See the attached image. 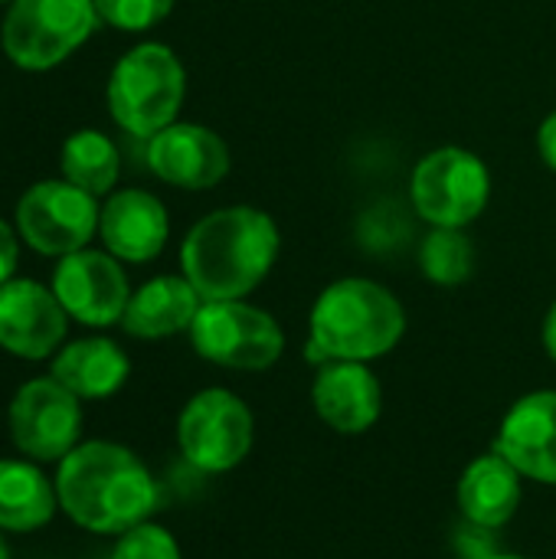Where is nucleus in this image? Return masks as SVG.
<instances>
[{
	"mask_svg": "<svg viewBox=\"0 0 556 559\" xmlns=\"http://www.w3.org/2000/svg\"><path fill=\"white\" fill-rule=\"evenodd\" d=\"M59 508L92 534H125L157 508V485L144 462L118 442H82L56 472Z\"/></svg>",
	"mask_w": 556,
	"mask_h": 559,
	"instance_id": "f257e3e1",
	"label": "nucleus"
},
{
	"mask_svg": "<svg viewBox=\"0 0 556 559\" xmlns=\"http://www.w3.org/2000/svg\"><path fill=\"white\" fill-rule=\"evenodd\" d=\"M279 255L275 223L252 206L216 210L200 219L180 249L184 278L203 301H239Z\"/></svg>",
	"mask_w": 556,
	"mask_h": 559,
	"instance_id": "f03ea898",
	"label": "nucleus"
},
{
	"mask_svg": "<svg viewBox=\"0 0 556 559\" xmlns=\"http://www.w3.org/2000/svg\"><path fill=\"white\" fill-rule=\"evenodd\" d=\"M403 331L406 314L383 285L367 278H341L324 288L311 308L305 354L311 364H364L393 350Z\"/></svg>",
	"mask_w": 556,
	"mask_h": 559,
	"instance_id": "7ed1b4c3",
	"label": "nucleus"
},
{
	"mask_svg": "<svg viewBox=\"0 0 556 559\" xmlns=\"http://www.w3.org/2000/svg\"><path fill=\"white\" fill-rule=\"evenodd\" d=\"M184 88L187 79L180 59L161 43H144L131 49L111 72V118L138 138H154L157 131L174 124Z\"/></svg>",
	"mask_w": 556,
	"mask_h": 559,
	"instance_id": "20e7f679",
	"label": "nucleus"
},
{
	"mask_svg": "<svg viewBox=\"0 0 556 559\" xmlns=\"http://www.w3.org/2000/svg\"><path fill=\"white\" fill-rule=\"evenodd\" d=\"M95 16V0H13L3 49L23 69H49L88 39Z\"/></svg>",
	"mask_w": 556,
	"mask_h": 559,
	"instance_id": "39448f33",
	"label": "nucleus"
},
{
	"mask_svg": "<svg viewBox=\"0 0 556 559\" xmlns=\"http://www.w3.org/2000/svg\"><path fill=\"white\" fill-rule=\"evenodd\" d=\"M190 341L203 360L229 370H265L285 347L275 318L242 301H203L190 324Z\"/></svg>",
	"mask_w": 556,
	"mask_h": 559,
	"instance_id": "423d86ee",
	"label": "nucleus"
},
{
	"mask_svg": "<svg viewBox=\"0 0 556 559\" xmlns=\"http://www.w3.org/2000/svg\"><path fill=\"white\" fill-rule=\"evenodd\" d=\"M413 206L433 226L462 229L482 216L492 177L488 167L462 147H439L413 170Z\"/></svg>",
	"mask_w": 556,
	"mask_h": 559,
	"instance_id": "0eeeda50",
	"label": "nucleus"
},
{
	"mask_svg": "<svg viewBox=\"0 0 556 559\" xmlns=\"http://www.w3.org/2000/svg\"><path fill=\"white\" fill-rule=\"evenodd\" d=\"M82 400L56 377H36L16 390L7 409L10 442L29 462H62L82 436Z\"/></svg>",
	"mask_w": 556,
	"mask_h": 559,
	"instance_id": "6e6552de",
	"label": "nucleus"
},
{
	"mask_svg": "<svg viewBox=\"0 0 556 559\" xmlns=\"http://www.w3.org/2000/svg\"><path fill=\"white\" fill-rule=\"evenodd\" d=\"M177 442L193 468L210 475L229 472L252 449V413L229 390H203L184 406Z\"/></svg>",
	"mask_w": 556,
	"mask_h": 559,
	"instance_id": "1a4fd4ad",
	"label": "nucleus"
},
{
	"mask_svg": "<svg viewBox=\"0 0 556 559\" xmlns=\"http://www.w3.org/2000/svg\"><path fill=\"white\" fill-rule=\"evenodd\" d=\"M16 223L23 239L43 255L79 252L98 223L95 197L69 180H46L26 190L16 206Z\"/></svg>",
	"mask_w": 556,
	"mask_h": 559,
	"instance_id": "9d476101",
	"label": "nucleus"
},
{
	"mask_svg": "<svg viewBox=\"0 0 556 559\" xmlns=\"http://www.w3.org/2000/svg\"><path fill=\"white\" fill-rule=\"evenodd\" d=\"M52 292L66 308V314L88 328H108L121 321L131 301L121 265L105 252H85V249L62 255L52 275Z\"/></svg>",
	"mask_w": 556,
	"mask_h": 559,
	"instance_id": "9b49d317",
	"label": "nucleus"
},
{
	"mask_svg": "<svg viewBox=\"0 0 556 559\" xmlns=\"http://www.w3.org/2000/svg\"><path fill=\"white\" fill-rule=\"evenodd\" d=\"M66 337V308L56 292L29 282L10 278L0 288V347L23 360L49 357Z\"/></svg>",
	"mask_w": 556,
	"mask_h": 559,
	"instance_id": "f8f14e48",
	"label": "nucleus"
},
{
	"mask_svg": "<svg viewBox=\"0 0 556 559\" xmlns=\"http://www.w3.org/2000/svg\"><path fill=\"white\" fill-rule=\"evenodd\" d=\"M151 170L184 190L216 187L229 170V151L220 134L203 124H167L151 138Z\"/></svg>",
	"mask_w": 556,
	"mask_h": 559,
	"instance_id": "ddd939ff",
	"label": "nucleus"
},
{
	"mask_svg": "<svg viewBox=\"0 0 556 559\" xmlns=\"http://www.w3.org/2000/svg\"><path fill=\"white\" fill-rule=\"evenodd\" d=\"M495 452L521 475L556 485V393H531L518 400L501 423Z\"/></svg>",
	"mask_w": 556,
	"mask_h": 559,
	"instance_id": "4468645a",
	"label": "nucleus"
},
{
	"mask_svg": "<svg viewBox=\"0 0 556 559\" xmlns=\"http://www.w3.org/2000/svg\"><path fill=\"white\" fill-rule=\"evenodd\" d=\"M311 400H315L318 416L331 429L347 432V436L370 429L377 423L380 403H383L377 377L364 364H354V360L324 364L315 380Z\"/></svg>",
	"mask_w": 556,
	"mask_h": 559,
	"instance_id": "2eb2a0df",
	"label": "nucleus"
},
{
	"mask_svg": "<svg viewBox=\"0 0 556 559\" xmlns=\"http://www.w3.org/2000/svg\"><path fill=\"white\" fill-rule=\"evenodd\" d=\"M98 229L111 255L125 262H147L167 242V213L161 200L144 190H121L102 210Z\"/></svg>",
	"mask_w": 556,
	"mask_h": 559,
	"instance_id": "dca6fc26",
	"label": "nucleus"
},
{
	"mask_svg": "<svg viewBox=\"0 0 556 559\" xmlns=\"http://www.w3.org/2000/svg\"><path fill=\"white\" fill-rule=\"evenodd\" d=\"M200 305H203V298L197 295V288L187 278L161 275V278L147 282L138 295H131L121 324L134 337L157 341V337L190 331Z\"/></svg>",
	"mask_w": 556,
	"mask_h": 559,
	"instance_id": "f3484780",
	"label": "nucleus"
},
{
	"mask_svg": "<svg viewBox=\"0 0 556 559\" xmlns=\"http://www.w3.org/2000/svg\"><path fill=\"white\" fill-rule=\"evenodd\" d=\"M459 504L475 527L495 531L508 524L521 504V472L498 452L475 459L459 481Z\"/></svg>",
	"mask_w": 556,
	"mask_h": 559,
	"instance_id": "a211bd4d",
	"label": "nucleus"
},
{
	"mask_svg": "<svg viewBox=\"0 0 556 559\" xmlns=\"http://www.w3.org/2000/svg\"><path fill=\"white\" fill-rule=\"evenodd\" d=\"M128 370H131V364L115 341L85 337V341H75L59 350L49 377H56L79 400H105L125 386Z\"/></svg>",
	"mask_w": 556,
	"mask_h": 559,
	"instance_id": "6ab92c4d",
	"label": "nucleus"
},
{
	"mask_svg": "<svg viewBox=\"0 0 556 559\" xmlns=\"http://www.w3.org/2000/svg\"><path fill=\"white\" fill-rule=\"evenodd\" d=\"M56 508V481H49L36 462L0 459V531L33 534L52 521Z\"/></svg>",
	"mask_w": 556,
	"mask_h": 559,
	"instance_id": "aec40b11",
	"label": "nucleus"
},
{
	"mask_svg": "<svg viewBox=\"0 0 556 559\" xmlns=\"http://www.w3.org/2000/svg\"><path fill=\"white\" fill-rule=\"evenodd\" d=\"M62 174L92 197L108 193L118 177V151L98 131H79L62 147Z\"/></svg>",
	"mask_w": 556,
	"mask_h": 559,
	"instance_id": "412c9836",
	"label": "nucleus"
},
{
	"mask_svg": "<svg viewBox=\"0 0 556 559\" xmlns=\"http://www.w3.org/2000/svg\"><path fill=\"white\" fill-rule=\"evenodd\" d=\"M419 265L429 282L436 285H462L472 275L475 265V249L462 229L436 226L419 249Z\"/></svg>",
	"mask_w": 556,
	"mask_h": 559,
	"instance_id": "4be33fe9",
	"label": "nucleus"
},
{
	"mask_svg": "<svg viewBox=\"0 0 556 559\" xmlns=\"http://www.w3.org/2000/svg\"><path fill=\"white\" fill-rule=\"evenodd\" d=\"M111 559H180V547L170 531L144 521L118 537Z\"/></svg>",
	"mask_w": 556,
	"mask_h": 559,
	"instance_id": "5701e85b",
	"label": "nucleus"
},
{
	"mask_svg": "<svg viewBox=\"0 0 556 559\" xmlns=\"http://www.w3.org/2000/svg\"><path fill=\"white\" fill-rule=\"evenodd\" d=\"M174 0H95V10L105 23L118 29H147L170 13Z\"/></svg>",
	"mask_w": 556,
	"mask_h": 559,
	"instance_id": "b1692460",
	"label": "nucleus"
},
{
	"mask_svg": "<svg viewBox=\"0 0 556 559\" xmlns=\"http://www.w3.org/2000/svg\"><path fill=\"white\" fill-rule=\"evenodd\" d=\"M13 269H16V236H13V229L0 219V288L10 282Z\"/></svg>",
	"mask_w": 556,
	"mask_h": 559,
	"instance_id": "393cba45",
	"label": "nucleus"
},
{
	"mask_svg": "<svg viewBox=\"0 0 556 559\" xmlns=\"http://www.w3.org/2000/svg\"><path fill=\"white\" fill-rule=\"evenodd\" d=\"M537 144H541V157L547 167L556 170V111L541 124V134H537Z\"/></svg>",
	"mask_w": 556,
	"mask_h": 559,
	"instance_id": "a878e982",
	"label": "nucleus"
},
{
	"mask_svg": "<svg viewBox=\"0 0 556 559\" xmlns=\"http://www.w3.org/2000/svg\"><path fill=\"white\" fill-rule=\"evenodd\" d=\"M544 347H547V354L556 360V305L551 308L547 321H544Z\"/></svg>",
	"mask_w": 556,
	"mask_h": 559,
	"instance_id": "bb28decb",
	"label": "nucleus"
},
{
	"mask_svg": "<svg viewBox=\"0 0 556 559\" xmlns=\"http://www.w3.org/2000/svg\"><path fill=\"white\" fill-rule=\"evenodd\" d=\"M0 559H10V547H7V540H3V531H0Z\"/></svg>",
	"mask_w": 556,
	"mask_h": 559,
	"instance_id": "cd10ccee",
	"label": "nucleus"
},
{
	"mask_svg": "<svg viewBox=\"0 0 556 559\" xmlns=\"http://www.w3.org/2000/svg\"><path fill=\"white\" fill-rule=\"evenodd\" d=\"M485 559H521V557H485Z\"/></svg>",
	"mask_w": 556,
	"mask_h": 559,
	"instance_id": "c85d7f7f",
	"label": "nucleus"
}]
</instances>
